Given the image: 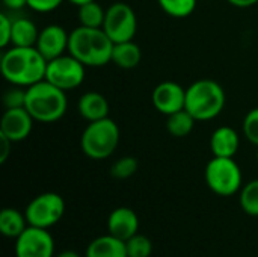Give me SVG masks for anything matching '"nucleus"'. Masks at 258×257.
Here are the masks:
<instances>
[{"mask_svg": "<svg viewBox=\"0 0 258 257\" xmlns=\"http://www.w3.org/2000/svg\"><path fill=\"white\" fill-rule=\"evenodd\" d=\"M47 62L36 47L11 45L2 53L0 71L8 83L29 88L45 79Z\"/></svg>", "mask_w": 258, "mask_h": 257, "instance_id": "obj_1", "label": "nucleus"}, {"mask_svg": "<svg viewBox=\"0 0 258 257\" xmlns=\"http://www.w3.org/2000/svg\"><path fill=\"white\" fill-rule=\"evenodd\" d=\"M113 45L103 27L79 26L70 32L68 53L85 67H104L112 62Z\"/></svg>", "mask_w": 258, "mask_h": 257, "instance_id": "obj_2", "label": "nucleus"}, {"mask_svg": "<svg viewBox=\"0 0 258 257\" xmlns=\"http://www.w3.org/2000/svg\"><path fill=\"white\" fill-rule=\"evenodd\" d=\"M24 108L38 123H56L60 120L67 109L68 100L65 91L59 89L45 79L26 88Z\"/></svg>", "mask_w": 258, "mask_h": 257, "instance_id": "obj_3", "label": "nucleus"}, {"mask_svg": "<svg viewBox=\"0 0 258 257\" xmlns=\"http://www.w3.org/2000/svg\"><path fill=\"white\" fill-rule=\"evenodd\" d=\"M225 106L224 88L212 79H200L186 88L184 109L197 121H210L216 118Z\"/></svg>", "mask_w": 258, "mask_h": 257, "instance_id": "obj_4", "label": "nucleus"}, {"mask_svg": "<svg viewBox=\"0 0 258 257\" xmlns=\"http://www.w3.org/2000/svg\"><path fill=\"white\" fill-rule=\"evenodd\" d=\"M121 139L118 124L112 118H103L89 123L80 136V148L92 161H104L110 158Z\"/></svg>", "mask_w": 258, "mask_h": 257, "instance_id": "obj_5", "label": "nucleus"}, {"mask_svg": "<svg viewBox=\"0 0 258 257\" xmlns=\"http://www.w3.org/2000/svg\"><path fill=\"white\" fill-rule=\"evenodd\" d=\"M209 189L219 197H231L242 189V170L233 158H216L209 161L204 171Z\"/></svg>", "mask_w": 258, "mask_h": 257, "instance_id": "obj_6", "label": "nucleus"}, {"mask_svg": "<svg viewBox=\"0 0 258 257\" xmlns=\"http://www.w3.org/2000/svg\"><path fill=\"white\" fill-rule=\"evenodd\" d=\"M65 214V201L56 192H42L36 195L26 208L24 215L29 226L51 229Z\"/></svg>", "mask_w": 258, "mask_h": 257, "instance_id": "obj_7", "label": "nucleus"}, {"mask_svg": "<svg viewBox=\"0 0 258 257\" xmlns=\"http://www.w3.org/2000/svg\"><path fill=\"white\" fill-rule=\"evenodd\" d=\"M103 30L116 44L130 41L138 30V18L130 5L125 2H115L106 9Z\"/></svg>", "mask_w": 258, "mask_h": 257, "instance_id": "obj_8", "label": "nucleus"}, {"mask_svg": "<svg viewBox=\"0 0 258 257\" xmlns=\"http://www.w3.org/2000/svg\"><path fill=\"white\" fill-rule=\"evenodd\" d=\"M85 68L86 67L70 53L62 55L47 62L45 80L67 92L83 83Z\"/></svg>", "mask_w": 258, "mask_h": 257, "instance_id": "obj_9", "label": "nucleus"}, {"mask_svg": "<svg viewBox=\"0 0 258 257\" xmlns=\"http://www.w3.org/2000/svg\"><path fill=\"white\" fill-rule=\"evenodd\" d=\"M15 257H54V241L48 229L27 226L15 239Z\"/></svg>", "mask_w": 258, "mask_h": 257, "instance_id": "obj_10", "label": "nucleus"}, {"mask_svg": "<svg viewBox=\"0 0 258 257\" xmlns=\"http://www.w3.org/2000/svg\"><path fill=\"white\" fill-rule=\"evenodd\" d=\"M153 106L163 115H171L183 111L186 106V89L172 80L159 83L151 94Z\"/></svg>", "mask_w": 258, "mask_h": 257, "instance_id": "obj_11", "label": "nucleus"}, {"mask_svg": "<svg viewBox=\"0 0 258 257\" xmlns=\"http://www.w3.org/2000/svg\"><path fill=\"white\" fill-rule=\"evenodd\" d=\"M33 121L26 108L6 109L0 120V133L12 142H20L30 135Z\"/></svg>", "mask_w": 258, "mask_h": 257, "instance_id": "obj_12", "label": "nucleus"}, {"mask_svg": "<svg viewBox=\"0 0 258 257\" xmlns=\"http://www.w3.org/2000/svg\"><path fill=\"white\" fill-rule=\"evenodd\" d=\"M68 42L70 33L62 26L48 24L39 30V36L35 47L47 61H51L68 52Z\"/></svg>", "mask_w": 258, "mask_h": 257, "instance_id": "obj_13", "label": "nucleus"}, {"mask_svg": "<svg viewBox=\"0 0 258 257\" xmlns=\"http://www.w3.org/2000/svg\"><path fill=\"white\" fill-rule=\"evenodd\" d=\"M107 230L115 238L127 241L138 233L139 218L136 212L130 208H116L109 214Z\"/></svg>", "mask_w": 258, "mask_h": 257, "instance_id": "obj_14", "label": "nucleus"}, {"mask_svg": "<svg viewBox=\"0 0 258 257\" xmlns=\"http://www.w3.org/2000/svg\"><path fill=\"white\" fill-rule=\"evenodd\" d=\"M240 147V136L230 126L218 127L210 136V150L216 158H234Z\"/></svg>", "mask_w": 258, "mask_h": 257, "instance_id": "obj_15", "label": "nucleus"}, {"mask_svg": "<svg viewBox=\"0 0 258 257\" xmlns=\"http://www.w3.org/2000/svg\"><path fill=\"white\" fill-rule=\"evenodd\" d=\"M77 111L83 120H86L88 123H92V121L107 118L110 106H109L107 98L103 94L95 92V91H89V92H85L79 98Z\"/></svg>", "mask_w": 258, "mask_h": 257, "instance_id": "obj_16", "label": "nucleus"}, {"mask_svg": "<svg viewBox=\"0 0 258 257\" xmlns=\"http://www.w3.org/2000/svg\"><path fill=\"white\" fill-rule=\"evenodd\" d=\"M85 257H128L125 241L107 233L89 242Z\"/></svg>", "mask_w": 258, "mask_h": 257, "instance_id": "obj_17", "label": "nucleus"}, {"mask_svg": "<svg viewBox=\"0 0 258 257\" xmlns=\"http://www.w3.org/2000/svg\"><path fill=\"white\" fill-rule=\"evenodd\" d=\"M39 36V29L27 17L12 18L11 45L14 47H35Z\"/></svg>", "mask_w": 258, "mask_h": 257, "instance_id": "obj_18", "label": "nucleus"}, {"mask_svg": "<svg viewBox=\"0 0 258 257\" xmlns=\"http://www.w3.org/2000/svg\"><path fill=\"white\" fill-rule=\"evenodd\" d=\"M141 59H142L141 47L136 42H133V39L124 41V42H116L113 45L112 62L122 70H132V68L138 67Z\"/></svg>", "mask_w": 258, "mask_h": 257, "instance_id": "obj_19", "label": "nucleus"}, {"mask_svg": "<svg viewBox=\"0 0 258 257\" xmlns=\"http://www.w3.org/2000/svg\"><path fill=\"white\" fill-rule=\"evenodd\" d=\"M26 215L17 209L6 208L0 212V232L6 238L17 239L27 227Z\"/></svg>", "mask_w": 258, "mask_h": 257, "instance_id": "obj_20", "label": "nucleus"}, {"mask_svg": "<svg viewBox=\"0 0 258 257\" xmlns=\"http://www.w3.org/2000/svg\"><path fill=\"white\" fill-rule=\"evenodd\" d=\"M195 123H197V120L186 109H183V111L168 115L166 130L174 138H184V136L190 135V132L195 127Z\"/></svg>", "mask_w": 258, "mask_h": 257, "instance_id": "obj_21", "label": "nucleus"}, {"mask_svg": "<svg viewBox=\"0 0 258 257\" xmlns=\"http://www.w3.org/2000/svg\"><path fill=\"white\" fill-rule=\"evenodd\" d=\"M106 9L97 3V0L79 6V23L86 27H103Z\"/></svg>", "mask_w": 258, "mask_h": 257, "instance_id": "obj_22", "label": "nucleus"}, {"mask_svg": "<svg viewBox=\"0 0 258 257\" xmlns=\"http://www.w3.org/2000/svg\"><path fill=\"white\" fill-rule=\"evenodd\" d=\"M239 203L246 215L258 217V179H254L242 186L239 192Z\"/></svg>", "mask_w": 258, "mask_h": 257, "instance_id": "obj_23", "label": "nucleus"}, {"mask_svg": "<svg viewBox=\"0 0 258 257\" xmlns=\"http://www.w3.org/2000/svg\"><path fill=\"white\" fill-rule=\"evenodd\" d=\"M162 11L172 18H186L194 14L197 0H157Z\"/></svg>", "mask_w": 258, "mask_h": 257, "instance_id": "obj_24", "label": "nucleus"}, {"mask_svg": "<svg viewBox=\"0 0 258 257\" xmlns=\"http://www.w3.org/2000/svg\"><path fill=\"white\" fill-rule=\"evenodd\" d=\"M125 248L128 257H150L153 253V242L145 235L136 233L125 241Z\"/></svg>", "mask_w": 258, "mask_h": 257, "instance_id": "obj_25", "label": "nucleus"}, {"mask_svg": "<svg viewBox=\"0 0 258 257\" xmlns=\"http://www.w3.org/2000/svg\"><path fill=\"white\" fill-rule=\"evenodd\" d=\"M138 171V161L132 156H124L113 162L110 167V176L118 180H125Z\"/></svg>", "mask_w": 258, "mask_h": 257, "instance_id": "obj_26", "label": "nucleus"}, {"mask_svg": "<svg viewBox=\"0 0 258 257\" xmlns=\"http://www.w3.org/2000/svg\"><path fill=\"white\" fill-rule=\"evenodd\" d=\"M2 103L5 106V109H12V108H24L26 103V88L23 86H14L6 89L3 97H2Z\"/></svg>", "mask_w": 258, "mask_h": 257, "instance_id": "obj_27", "label": "nucleus"}, {"mask_svg": "<svg viewBox=\"0 0 258 257\" xmlns=\"http://www.w3.org/2000/svg\"><path fill=\"white\" fill-rule=\"evenodd\" d=\"M243 135L245 138L258 147V108L251 109L243 120Z\"/></svg>", "mask_w": 258, "mask_h": 257, "instance_id": "obj_28", "label": "nucleus"}, {"mask_svg": "<svg viewBox=\"0 0 258 257\" xmlns=\"http://www.w3.org/2000/svg\"><path fill=\"white\" fill-rule=\"evenodd\" d=\"M12 36V18L8 14H0V47L8 48Z\"/></svg>", "mask_w": 258, "mask_h": 257, "instance_id": "obj_29", "label": "nucleus"}, {"mask_svg": "<svg viewBox=\"0 0 258 257\" xmlns=\"http://www.w3.org/2000/svg\"><path fill=\"white\" fill-rule=\"evenodd\" d=\"M63 3V0H27V6L39 14H47L51 12L54 9H57L60 5Z\"/></svg>", "mask_w": 258, "mask_h": 257, "instance_id": "obj_30", "label": "nucleus"}, {"mask_svg": "<svg viewBox=\"0 0 258 257\" xmlns=\"http://www.w3.org/2000/svg\"><path fill=\"white\" fill-rule=\"evenodd\" d=\"M0 144H2L0 164H5V162H6V159H8V156H9V153H11V145H12L14 142H12V141H9L6 136H3V135L0 133Z\"/></svg>", "mask_w": 258, "mask_h": 257, "instance_id": "obj_31", "label": "nucleus"}, {"mask_svg": "<svg viewBox=\"0 0 258 257\" xmlns=\"http://www.w3.org/2000/svg\"><path fill=\"white\" fill-rule=\"evenodd\" d=\"M9 11H20L27 6V0H2Z\"/></svg>", "mask_w": 258, "mask_h": 257, "instance_id": "obj_32", "label": "nucleus"}, {"mask_svg": "<svg viewBox=\"0 0 258 257\" xmlns=\"http://www.w3.org/2000/svg\"><path fill=\"white\" fill-rule=\"evenodd\" d=\"M227 2L236 8H251L258 3V0H227Z\"/></svg>", "mask_w": 258, "mask_h": 257, "instance_id": "obj_33", "label": "nucleus"}, {"mask_svg": "<svg viewBox=\"0 0 258 257\" xmlns=\"http://www.w3.org/2000/svg\"><path fill=\"white\" fill-rule=\"evenodd\" d=\"M54 257H80V254L76 253V251H73V250H63V251H60L57 256Z\"/></svg>", "mask_w": 258, "mask_h": 257, "instance_id": "obj_34", "label": "nucleus"}, {"mask_svg": "<svg viewBox=\"0 0 258 257\" xmlns=\"http://www.w3.org/2000/svg\"><path fill=\"white\" fill-rule=\"evenodd\" d=\"M68 2L73 3V5H76V6H82V5L89 3V2H94V0H68Z\"/></svg>", "mask_w": 258, "mask_h": 257, "instance_id": "obj_35", "label": "nucleus"}, {"mask_svg": "<svg viewBox=\"0 0 258 257\" xmlns=\"http://www.w3.org/2000/svg\"><path fill=\"white\" fill-rule=\"evenodd\" d=\"M257 162H258V150H257Z\"/></svg>", "mask_w": 258, "mask_h": 257, "instance_id": "obj_36", "label": "nucleus"}]
</instances>
